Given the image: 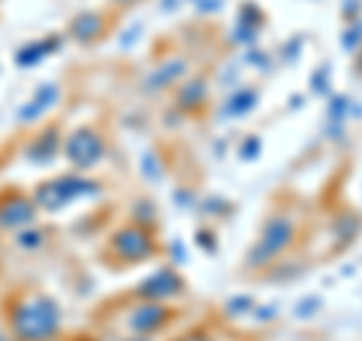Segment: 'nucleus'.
Here are the masks:
<instances>
[{"instance_id": "nucleus-6", "label": "nucleus", "mask_w": 362, "mask_h": 341, "mask_svg": "<svg viewBox=\"0 0 362 341\" xmlns=\"http://www.w3.org/2000/svg\"><path fill=\"white\" fill-rule=\"evenodd\" d=\"M37 221H40V209L28 190H18V187L0 190V233L13 236Z\"/></svg>"}, {"instance_id": "nucleus-7", "label": "nucleus", "mask_w": 362, "mask_h": 341, "mask_svg": "<svg viewBox=\"0 0 362 341\" xmlns=\"http://www.w3.org/2000/svg\"><path fill=\"white\" fill-rule=\"evenodd\" d=\"M173 320H175V311L169 308L166 302H148V299H136L133 308L124 314L127 333L130 335H145V338L163 333Z\"/></svg>"}, {"instance_id": "nucleus-15", "label": "nucleus", "mask_w": 362, "mask_h": 341, "mask_svg": "<svg viewBox=\"0 0 362 341\" xmlns=\"http://www.w3.org/2000/svg\"><path fill=\"white\" fill-rule=\"evenodd\" d=\"M49 238H52L49 226H42L37 221V224L25 226V230L13 233V248H16V251H21V254H40V251L49 248Z\"/></svg>"}, {"instance_id": "nucleus-1", "label": "nucleus", "mask_w": 362, "mask_h": 341, "mask_svg": "<svg viewBox=\"0 0 362 341\" xmlns=\"http://www.w3.org/2000/svg\"><path fill=\"white\" fill-rule=\"evenodd\" d=\"M4 326L13 341H58L64 333V308L42 290H21L4 305Z\"/></svg>"}, {"instance_id": "nucleus-35", "label": "nucleus", "mask_w": 362, "mask_h": 341, "mask_svg": "<svg viewBox=\"0 0 362 341\" xmlns=\"http://www.w3.org/2000/svg\"><path fill=\"white\" fill-rule=\"evenodd\" d=\"M173 254H175V260H181V263H185V248H181V245H173Z\"/></svg>"}, {"instance_id": "nucleus-13", "label": "nucleus", "mask_w": 362, "mask_h": 341, "mask_svg": "<svg viewBox=\"0 0 362 341\" xmlns=\"http://www.w3.org/2000/svg\"><path fill=\"white\" fill-rule=\"evenodd\" d=\"M185 79H187V61L185 58H169L145 76L142 88L148 91V94H154V91H166V88H173L178 82H185Z\"/></svg>"}, {"instance_id": "nucleus-12", "label": "nucleus", "mask_w": 362, "mask_h": 341, "mask_svg": "<svg viewBox=\"0 0 362 341\" xmlns=\"http://www.w3.org/2000/svg\"><path fill=\"white\" fill-rule=\"evenodd\" d=\"M66 42V33H45L40 40H28L25 45H18L13 54V64L18 70H37V67L49 58V54L61 52Z\"/></svg>"}, {"instance_id": "nucleus-29", "label": "nucleus", "mask_w": 362, "mask_h": 341, "mask_svg": "<svg viewBox=\"0 0 362 341\" xmlns=\"http://www.w3.org/2000/svg\"><path fill=\"white\" fill-rule=\"evenodd\" d=\"M173 341H214V335L209 333V329H190V333L178 335V338H173Z\"/></svg>"}, {"instance_id": "nucleus-2", "label": "nucleus", "mask_w": 362, "mask_h": 341, "mask_svg": "<svg viewBox=\"0 0 362 341\" xmlns=\"http://www.w3.org/2000/svg\"><path fill=\"white\" fill-rule=\"evenodd\" d=\"M103 193V181H97L90 173H58V175H49L33 185L30 197L37 202L40 214H58L64 209H70L73 202H82V200H94Z\"/></svg>"}, {"instance_id": "nucleus-23", "label": "nucleus", "mask_w": 362, "mask_h": 341, "mask_svg": "<svg viewBox=\"0 0 362 341\" xmlns=\"http://www.w3.org/2000/svg\"><path fill=\"white\" fill-rule=\"evenodd\" d=\"M142 175L148 178V181H160L163 178V169H160V161L154 163V151H148L142 157Z\"/></svg>"}, {"instance_id": "nucleus-10", "label": "nucleus", "mask_w": 362, "mask_h": 341, "mask_svg": "<svg viewBox=\"0 0 362 341\" xmlns=\"http://www.w3.org/2000/svg\"><path fill=\"white\" fill-rule=\"evenodd\" d=\"M58 100H61V88L54 85V82H42L33 88V94L25 100V103L18 106L16 112V121H18V127H37V124L49 115V112L58 106Z\"/></svg>"}, {"instance_id": "nucleus-22", "label": "nucleus", "mask_w": 362, "mask_h": 341, "mask_svg": "<svg viewBox=\"0 0 362 341\" xmlns=\"http://www.w3.org/2000/svg\"><path fill=\"white\" fill-rule=\"evenodd\" d=\"M257 308L251 296H233L230 302H226V314L230 317H242V314H251Z\"/></svg>"}, {"instance_id": "nucleus-8", "label": "nucleus", "mask_w": 362, "mask_h": 341, "mask_svg": "<svg viewBox=\"0 0 362 341\" xmlns=\"http://www.w3.org/2000/svg\"><path fill=\"white\" fill-rule=\"evenodd\" d=\"M181 293H185V278H181L173 266H160L157 272H151L148 278H142L136 284L133 296L148 299V302H166V299L181 296Z\"/></svg>"}, {"instance_id": "nucleus-14", "label": "nucleus", "mask_w": 362, "mask_h": 341, "mask_svg": "<svg viewBox=\"0 0 362 341\" xmlns=\"http://www.w3.org/2000/svg\"><path fill=\"white\" fill-rule=\"evenodd\" d=\"M206 103H209V82L206 79L194 76V79H187V82H181L178 94H175V109L181 115H194V112H199Z\"/></svg>"}, {"instance_id": "nucleus-37", "label": "nucleus", "mask_w": 362, "mask_h": 341, "mask_svg": "<svg viewBox=\"0 0 362 341\" xmlns=\"http://www.w3.org/2000/svg\"><path fill=\"white\" fill-rule=\"evenodd\" d=\"M356 70L362 73V45H359V49H356Z\"/></svg>"}, {"instance_id": "nucleus-32", "label": "nucleus", "mask_w": 362, "mask_h": 341, "mask_svg": "<svg viewBox=\"0 0 362 341\" xmlns=\"http://www.w3.org/2000/svg\"><path fill=\"white\" fill-rule=\"evenodd\" d=\"M175 206H194V193L190 190H175Z\"/></svg>"}, {"instance_id": "nucleus-18", "label": "nucleus", "mask_w": 362, "mask_h": 341, "mask_svg": "<svg viewBox=\"0 0 362 341\" xmlns=\"http://www.w3.org/2000/svg\"><path fill=\"white\" fill-rule=\"evenodd\" d=\"M359 218L356 214H341V218H335V238H338V245H347V242H354L356 233H359Z\"/></svg>"}, {"instance_id": "nucleus-16", "label": "nucleus", "mask_w": 362, "mask_h": 341, "mask_svg": "<svg viewBox=\"0 0 362 341\" xmlns=\"http://www.w3.org/2000/svg\"><path fill=\"white\" fill-rule=\"evenodd\" d=\"M259 103V94L254 88H242V91H235V94H230L226 97V103H223V112L230 118H242V115H247L254 106Z\"/></svg>"}, {"instance_id": "nucleus-4", "label": "nucleus", "mask_w": 362, "mask_h": 341, "mask_svg": "<svg viewBox=\"0 0 362 341\" xmlns=\"http://www.w3.org/2000/svg\"><path fill=\"white\" fill-rule=\"evenodd\" d=\"M157 254V242H154V230L139 224H124L115 233L109 236L106 242V257L112 263L121 266H133V263H145Z\"/></svg>"}, {"instance_id": "nucleus-30", "label": "nucleus", "mask_w": 362, "mask_h": 341, "mask_svg": "<svg viewBox=\"0 0 362 341\" xmlns=\"http://www.w3.org/2000/svg\"><path fill=\"white\" fill-rule=\"evenodd\" d=\"M341 13H344V18H347V21H356V18H359V13H362V4H359V0H347Z\"/></svg>"}, {"instance_id": "nucleus-11", "label": "nucleus", "mask_w": 362, "mask_h": 341, "mask_svg": "<svg viewBox=\"0 0 362 341\" xmlns=\"http://www.w3.org/2000/svg\"><path fill=\"white\" fill-rule=\"evenodd\" d=\"M109 33V16L100 13V9H82L70 18L66 25V40H73L78 45H97Z\"/></svg>"}, {"instance_id": "nucleus-36", "label": "nucleus", "mask_w": 362, "mask_h": 341, "mask_svg": "<svg viewBox=\"0 0 362 341\" xmlns=\"http://www.w3.org/2000/svg\"><path fill=\"white\" fill-rule=\"evenodd\" d=\"M178 6V0H163V9H166V13H169V9H175Z\"/></svg>"}, {"instance_id": "nucleus-38", "label": "nucleus", "mask_w": 362, "mask_h": 341, "mask_svg": "<svg viewBox=\"0 0 362 341\" xmlns=\"http://www.w3.org/2000/svg\"><path fill=\"white\" fill-rule=\"evenodd\" d=\"M121 341H151V338H145V335H127V338H121Z\"/></svg>"}, {"instance_id": "nucleus-17", "label": "nucleus", "mask_w": 362, "mask_h": 341, "mask_svg": "<svg viewBox=\"0 0 362 341\" xmlns=\"http://www.w3.org/2000/svg\"><path fill=\"white\" fill-rule=\"evenodd\" d=\"M130 221L154 230V226H157V206H154L151 200H136L133 206H130Z\"/></svg>"}, {"instance_id": "nucleus-27", "label": "nucleus", "mask_w": 362, "mask_h": 341, "mask_svg": "<svg viewBox=\"0 0 362 341\" xmlns=\"http://www.w3.org/2000/svg\"><path fill=\"white\" fill-rule=\"evenodd\" d=\"M197 245L202 248L206 254H218V245H214V233L211 230H197Z\"/></svg>"}, {"instance_id": "nucleus-34", "label": "nucleus", "mask_w": 362, "mask_h": 341, "mask_svg": "<svg viewBox=\"0 0 362 341\" xmlns=\"http://www.w3.org/2000/svg\"><path fill=\"white\" fill-rule=\"evenodd\" d=\"M142 0H112V6H118V9H130V6H139Z\"/></svg>"}, {"instance_id": "nucleus-21", "label": "nucleus", "mask_w": 362, "mask_h": 341, "mask_svg": "<svg viewBox=\"0 0 362 341\" xmlns=\"http://www.w3.org/2000/svg\"><path fill=\"white\" fill-rule=\"evenodd\" d=\"M235 25L251 28V30H259V25H263V9L254 6V4H242L239 18H235Z\"/></svg>"}, {"instance_id": "nucleus-25", "label": "nucleus", "mask_w": 362, "mask_h": 341, "mask_svg": "<svg viewBox=\"0 0 362 341\" xmlns=\"http://www.w3.org/2000/svg\"><path fill=\"white\" fill-rule=\"evenodd\" d=\"M320 296H308V299H302L299 305H296V317H314L317 311H320Z\"/></svg>"}, {"instance_id": "nucleus-24", "label": "nucleus", "mask_w": 362, "mask_h": 341, "mask_svg": "<svg viewBox=\"0 0 362 341\" xmlns=\"http://www.w3.org/2000/svg\"><path fill=\"white\" fill-rule=\"evenodd\" d=\"M259 151H263V142H259V136H247L245 149L239 151V157H242V161H257Z\"/></svg>"}, {"instance_id": "nucleus-31", "label": "nucleus", "mask_w": 362, "mask_h": 341, "mask_svg": "<svg viewBox=\"0 0 362 341\" xmlns=\"http://www.w3.org/2000/svg\"><path fill=\"white\" fill-rule=\"evenodd\" d=\"M223 209H230V206H226L221 197H211V200L202 202V212H223Z\"/></svg>"}, {"instance_id": "nucleus-20", "label": "nucleus", "mask_w": 362, "mask_h": 341, "mask_svg": "<svg viewBox=\"0 0 362 341\" xmlns=\"http://www.w3.org/2000/svg\"><path fill=\"white\" fill-rule=\"evenodd\" d=\"M359 45H362V18L347 21V28H344V33H341V49H344L347 54H350V52L356 54Z\"/></svg>"}, {"instance_id": "nucleus-28", "label": "nucleus", "mask_w": 362, "mask_h": 341, "mask_svg": "<svg viewBox=\"0 0 362 341\" xmlns=\"http://www.w3.org/2000/svg\"><path fill=\"white\" fill-rule=\"evenodd\" d=\"M139 37H142V25H133V28H127V30L121 33V42H118V49H121V52H127V49H130V42H136Z\"/></svg>"}, {"instance_id": "nucleus-3", "label": "nucleus", "mask_w": 362, "mask_h": 341, "mask_svg": "<svg viewBox=\"0 0 362 341\" xmlns=\"http://www.w3.org/2000/svg\"><path fill=\"white\" fill-rule=\"evenodd\" d=\"M293 238H296V221L290 214H269L263 230H259L257 242L247 248L245 266L247 269H266L269 263H275L281 254L290 251Z\"/></svg>"}, {"instance_id": "nucleus-39", "label": "nucleus", "mask_w": 362, "mask_h": 341, "mask_svg": "<svg viewBox=\"0 0 362 341\" xmlns=\"http://www.w3.org/2000/svg\"><path fill=\"white\" fill-rule=\"evenodd\" d=\"M0 278H4V242H0Z\"/></svg>"}, {"instance_id": "nucleus-5", "label": "nucleus", "mask_w": 362, "mask_h": 341, "mask_svg": "<svg viewBox=\"0 0 362 341\" xmlns=\"http://www.w3.org/2000/svg\"><path fill=\"white\" fill-rule=\"evenodd\" d=\"M61 154L76 173H90L94 166L106 161L109 145H106V136L100 133L94 124H82V127H76L64 136Z\"/></svg>"}, {"instance_id": "nucleus-19", "label": "nucleus", "mask_w": 362, "mask_h": 341, "mask_svg": "<svg viewBox=\"0 0 362 341\" xmlns=\"http://www.w3.org/2000/svg\"><path fill=\"white\" fill-rule=\"evenodd\" d=\"M347 115H350V97H344V94L329 97V121L335 124V133L347 121Z\"/></svg>"}, {"instance_id": "nucleus-9", "label": "nucleus", "mask_w": 362, "mask_h": 341, "mask_svg": "<svg viewBox=\"0 0 362 341\" xmlns=\"http://www.w3.org/2000/svg\"><path fill=\"white\" fill-rule=\"evenodd\" d=\"M61 145H64V136L58 124H49V127H37V133L25 142V163L30 166H52L54 161L61 157Z\"/></svg>"}, {"instance_id": "nucleus-26", "label": "nucleus", "mask_w": 362, "mask_h": 341, "mask_svg": "<svg viewBox=\"0 0 362 341\" xmlns=\"http://www.w3.org/2000/svg\"><path fill=\"white\" fill-rule=\"evenodd\" d=\"M311 91H317V94H329V70H317L311 76Z\"/></svg>"}, {"instance_id": "nucleus-33", "label": "nucleus", "mask_w": 362, "mask_h": 341, "mask_svg": "<svg viewBox=\"0 0 362 341\" xmlns=\"http://www.w3.org/2000/svg\"><path fill=\"white\" fill-rule=\"evenodd\" d=\"M275 311H278L275 305H266V308L257 311V320H272V317H275Z\"/></svg>"}]
</instances>
